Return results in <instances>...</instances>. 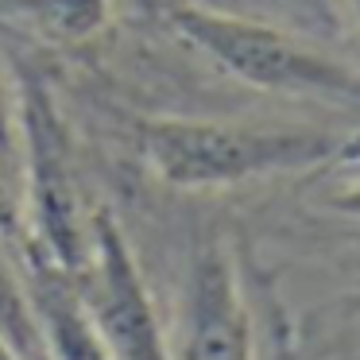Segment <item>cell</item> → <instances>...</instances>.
Segmentation results:
<instances>
[{
  "mask_svg": "<svg viewBox=\"0 0 360 360\" xmlns=\"http://www.w3.org/2000/svg\"><path fill=\"white\" fill-rule=\"evenodd\" d=\"M112 0H0V16L47 43H86L109 24Z\"/></svg>",
  "mask_w": 360,
  "mask_h": 360,
  "instance_id": "52a82bcc",
  "label": "cell"
},
{
  "mask_svg": "<svg viewBox=\"0 0 360 360\" xmlns=\"http://www.w3.org/2000/svg\"><path fill=\"white\" fill-rule=\"evenodd\" d=\"M74 287L112 360H171V341L151 287L128 248L124 229L105 205L89 210V248Z\"/></svg>",
  "mask_w": 360,
  "mask_h": 360,
  "instance_id": "277c9868",
  "label": "cell"
},
{
  "mask_svg": "<svg viewBox=\"0 0 360 360\" xmlns=\"http://www.w3.org/2000/svg\"><path fill=\"white\" fill-rule=\"evenodd\" d=\"M12 264L20 271V283L27 290V302L39 321L43 352L47 360H112L82 302L74 275H66L58 264H51L39 248L24 240V233L12 236Z\"/></svg>",
  "mask_w": 360,
  "mask_h": 360,
  "instance_id": "8992f818",
  "label": "cell"
},
{
  "mask_svg": "<svg viewBox=\"0 0 360 360\" xmlns=\"http://www.w3.org/2000/svg\"><path fill=\"white\" fill-rule=\"evenodd\" d=\"M349 12H352V20H356V27H360V0H349Z\"/></svg>",
  "mask_w": 360,
  "mask_h": 360,
  "instance_id": "8fae6325",
  "label": "cell"
},
{
  "mask_svg": "<svg viewBox=\"0 0 360 360\" xmlns=\"http://www.w3.org/2000/svg\"><path fill=\"white\" fill-rule=\"evenodd\" d=\"M163 24L179 43L213 63L240 86L306 101H360V74L341 58L302 43L264 20L210 8L194 0H171Z\"/></svg>",
  "mask_w": 360,
  "mask_h": 360,
  "instance_id": "7a4b0ae2",
  "label": "cell"
},
{
  "mask_svg": "<svg viewBox=\"0 0 360 360\" xmlns=\"http://www.w3.org/2000/svg\"><path fill=\"white\" fill-rule=\"evenodd\" d=\"M0 360H20V356H16V352H12V349H8V345H4V337H0Z\"/></svg>",
  "mask_w": 360,
  "mask_h": 360,
  "instance_id": "30bf717a",
  "label": "cell"
},
{
  "mask_svg": "<svg viewBox=\"0 0 360 360\" xmlns=\"http://www.w3.org/2000/svg\"><path fill=\"white\" fill-rule=\"evenodd\" d=\"M326 190L321 202L341 217L360 221V140H349L326 159Z\"/></svg>",
  "mask_w": 360,
  "mask_h": 360,
  "instance_id": "ba28073f",
  "label": "cell"
},
{
  "mask_svg": "<svg viewBox=\"0 0 360 360\" xmlns=\"http://www.w3.org/2000/svg\"><path fill=\"white\" fill-rule=\"evenodd\" d=\"M341 140L318 128L148 117L136 124L140 163L174 190H233L275 174L318 171Z\"/></svg>",
  "mask_w": 360,
  "mask_h": 360,
  "instance_id": "6da1fadb",
  "label": "cell"
},
{
  "mask_svg": "<svg viewBox=\"0 0 360 360\" xmlns=\"http://www.w3.org/2000/svg\"><path fill=\"white\" fill-rule=\"evenodd\" d=\"M171 360H256V326L225 240L198 244L179 306Z\"/></svg>",
  "mask_w": 360,
  "mask_h": 360,
  "instance_id": "5b68a950",
  "label": "cell"
},
{
  "mask_svg": "<svg viewBox=\"0 0 360 360\" xmlns=\"http://www.w3.org/2000/svg\"><path fill=\"white\" fill-rule=\"evenodd\" d=\"M20 167V128H16V94L0 70V182L8 186L12 171Z\"/></svg>",
  "mask_w": 360,
  "mask_h": 360,
  "instance_id": "9c48e42d",
  "label": "cell"
},
{
  "mask_svg": "<svg viewBox=\"0 0 360 360\" xmlns=\"http://www.w3.org/2000/svg\"><path fill=\"white\" fill-rule=\"evenodd\" d=\"M16 128L20 167L27 182V229L24 240L39 248L66 275H78L89 248V213L82 210L74 179L70 136L43 74L16 63Z\"/></svg>",
  "mask_w": 360,
  "mask_h": 360,
  "instance_id": "3957f363",
  "label": "cell"
}]
</instances>
